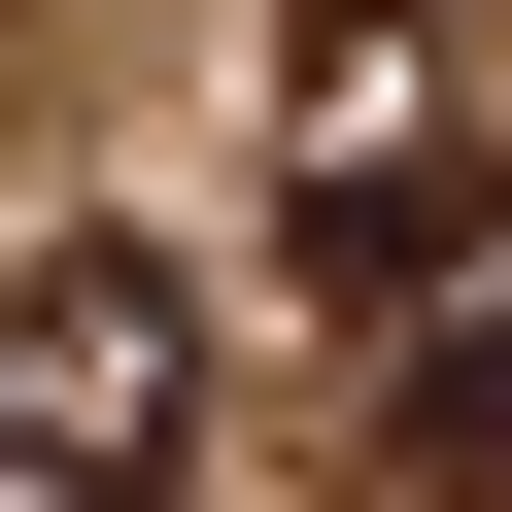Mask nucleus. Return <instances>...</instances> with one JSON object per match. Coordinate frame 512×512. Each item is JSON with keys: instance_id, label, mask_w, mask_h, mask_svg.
Instances as JSON below:
<instances>
[{"instance_id": "obj_1", "label": "nucleus", "mask_w": 512, "mask_h": 512, "mask_svg": "<svg viewBox=\"0 0 512 512\" xmlns=\"http://www.w3.org/2000/svg\"><path fill=\"white\" fill-rule=\"evenodd\" d=\"M274 239L444 308L512 239V0H274Z\"/></svg>"}, {"instance_id": "obj_2", "label": "nucleus", "mask_w": 512, "mask_h": 512, "mask_svg": "<svg viewBox=\"0 0 512 512\" xmlns=\"http://www.w3.org/2000/svg\"><path fill=\"white\" fill-rule=\"evenodd\" d=\"M0 512H205V274L0 239Z\"/></svg>"}, {"instance_id": "obj_3", "label": "nucleus", "mask_w": 512, "mask_h": 512, "mask_svg": "<svg viewBox=\"0 0 512 512\" xmlns=\"http://www.w3.org/2000/svg\"><path fill=\"white\" fill-rule=\"evenodd\" d=\"M410 512H512V239L410 308Z\"/></svg>"}]
</instances>
